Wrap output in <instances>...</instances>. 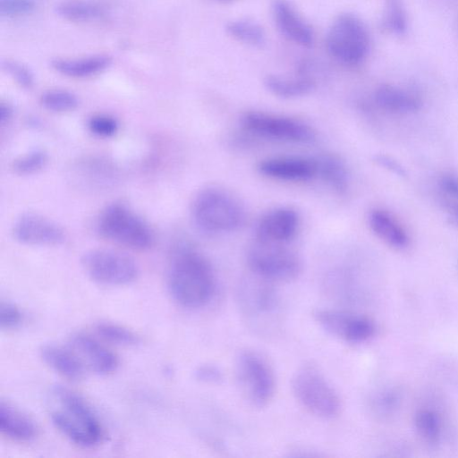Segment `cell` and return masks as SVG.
Returning <instances> with one entry per match:
<instances>
[{
	"label": "cell",
	"mask_w": 458,
	"mask_h": 458,
	"mask_svg": "<svg viewBox=\"0 0 458 458\" xmlns=\"http://www.w3.org/2000/svg\"><path fill=\"white\" fill-rule=\"evenodd\" d=\"M369 228L384 243L395 250L409 247L411 238L404 225L390 211L376 208L368 216Z\"/></svg>",
	"instance_id": "20"
},
{
	"label": "cell",
	"mask_w": 458,
	"mask_h": 458,
	"mask_svg": "<svg viewBox=\"0 0 458 458\" xmlns=\"http://www.w3.org/2000/svg\"><path fill=\"white\" fill-rule=\"evenodd\" d=\"M198 380L205 383H218L222 380L221 371L214 365H201L195 371Z\"/></svg>",
	"instance_id": "38"
},
{
	"label": "cell",
	"mask_w": 458,
	"mask_h": 458,
	"mask_svg": "<svg viewBox=\"0 0 458 458\" xmlns=\"http://www.w3.org/2000/svg\"><path fill=\"white\" fill-rule=\"evenodd\" d=\"M317 160L318 174L336 192L344 194L349 186L345 163L336 155L325 154Z\"/></svg>",
	"instance_id": "24"
},
{
	"label": "cell",
	"mask_w": 458,
	"mask_h": 458,
	"mask_svg": "<svg viewBox=\"0 0 458 458\" xmlns=\"http://www.w3.org/2000/svg\"><path fill=\"white\" fill-rule=\"evenodd\" d=\"M70 346L81 362L98 375H107L118 366V359L97 339L85 334H75L70 339Z\"/></svg>",
	"instance_id": "16"
},
{
	"label": "cell",
	"mask_w": 458,
	"mask_h": 458,
	"mask_svg": "<svg viewBox=\"0 0 458 458\" xmlns=\"http://www.w3.org/2000/svg\"><path fill=\"white\" fill-rule=\"evenodd\" d=\"M191 216L198 228L208 233L232 232L245 221V210L239 199L218 187H207L197 193Z\"/></svg>",
	"instance_id": "3"
},
{
	"label": "cell",
	"mask_w": 458,
	"mask_h": 458,
	"mask_svg": "<svg viewBox=\"0 0 458 458\" xmlns=\"http://www.w3.org/2000/svg\"><path fill=\"white\" fill-rule=\"evenodd\" d=\"M437 197L440 204L447 211L458 202V174L445 172L437 178Z\"/></svg>",
	"instance_id": "32"
},
{
	"label": "cell",
	"mask_w": 458,
	"mask_h": 458,
	"mask_svg": "<svg viewBox=\"0 0 458 458\" xmlns=\"http://www.w3.org/2000/svg\"><path fill=\"white\" fill-rule=\"evenodd\" d=\"M89 131L99 137H111L118 130V123L106 114H97L90 117L88 123Z\"/></svg>",
	"instance_id": "34"
},
{
	"label": "cell",
	"mask_w": 458,
	"mask_h": 458,
	"mask_svg": "<svg viewBox=\"0 0 458 458\" xmlns=\"http://www.w3.org/2000/svg\"><path fill=\"white\" fill-rule=\"evenodd\" d=\"M47 161V156L44 151L34 150L16 158L12 168L18 174H30L42 169Z\"/></svg>",
	"instance_id": "33"
},
{
	"label": "cell",
	"mask_w": 458,
	"mask_h": 458,
	"mask_svg": "<svg viewBox=\"0 0 458 458\" xmlns=\"http://www.w3.org/2000/svg\"><path fill=\"white\" fill-rule=\"evenodd\" d=\"M328 53L347 65H357L368 56L370 37L364 22L356 15L343 13L331 24L326 38Z\"/></svg>",
	"instance_id": "6"
},
{
	"label": "cell",
	"mask_w": 458,
	"mask_h": 458,
	"mask_svg": "<svg viewBox=\"0 0 458 458\" xmlns=\"http://www.w3.org/2000/svg\"><path fill=\"white\" fill-rule=\"evenodd\" d=\"M251 273L272 283L290 282L298 277L301 262L284 244L256 241L247 253Z\"/></svg>",
	"instance_id": "7"
},
{
	"label": "cell",
	"mask_w": 458,
	"mask_h": 458,
	"mask_svg": "<svg viewBox=\"0 0 458 458\" xmlns=\"http://www.w3.org/2000/svg\"><path fill=\"white\" fill-rule=\"evenodd\" d=\"M447 218L453 225L458 227V202L452 206L447 211Z\"/></svg>",
	"instance_id": "41"
},
{
	"label": "cell",
	"mask_w": 458,
	"mask_h": 458,
	"mask_svg": "<svg viewBox=\"0 0 458 458\" xmlns=\"http://www.w3.org/2000/svg\"><path fill=\"white\" fill-rule=\"evenodd\" d=\"M40 102L46 109L55 113L72 111L79 104L77 97L64 89H51L44 92Z\"/></svg>",
	"instance_id": "30"
},
{
	"label": "cell",
	"mask_w": 458,
	"mask_h": 458,
	"mask_svg": "<svg viewBox=\"0 0 458 458\" xmlns=\"http://www.w3.org/2000/svg\"><path fill=\"white\" fill-rule=\"evenodd\" d=\"M34 8V0H0V13L2 16H20L31 13Z\"/></svg>",
	"instance_id": "35"
},
{
	"label": "cell",
	"mask_w": 458,
	"mask_h": 458,
	"mask_svg": "<svg viewBox=\"0 0 458 458\" xmlns=\"http://www.w3.org/2000/svg\"><path fill=\"white\" fill-rule=\"evenodd\" d=\"M292 388L299 403L314 416L328 420L341 411L338 393L315 365L300 367L293 377Z\"/></svg>",
	"instance_id": "4"
},
{
	"label": "cell",
	"mask_w": 458,
	"mask_h": 458,
	"mask_svg": "<svg viewBox=\"0 0 458 458\" xmlns=\"http://www.w3.org/2000/svg\"><path fill=\"white\" fill-rule=\"evenodd\" d=\"M57 13L72 21H91L105 15L104 9L93 3L83 1H67L56 6Z\"/></svg>",
	"instance_id": "27"
},
{
	"label": "cell",
	"mask_w": 458,
	"mask_h": 458,
	"mask_svg": "<svg viewBox=\"0 0 458 458\" xmlns=\"http://www.w3.org/2000/svg\"><path fill=\"white\" fill-rule=\"evenodd\" d=\"M22 321V314L19 308L11 302H1L0 327L2 329L16 328Z\"/></svg>",
	"instance_id": "36"
},
{
	"label": "cell",
	"mask_w": 458,
	"mask_h": 458,
	"mask_svg": "<svg viewBox=\"0 0 458 458\" xmlns=\"http://www.w3.org/2000/svg\"><path fill=\"white\" fill-rule=\"evenodd\" d=\"M0 431L19 442H29L38 434L34 421L8 403H0Z\"/></svg>",
	"instance_id": "21"
},
{
	"label": "cell",
	"mask_w": 458,
	"mask_h": 458,
	"mask_svg": "<svg viewBox=\"0 0 458 458\" xmlns=\"http://www.w3.org/2000/svg\"><path fill=\"white\" fill-rule=\"evenodd\" d=\"M276 24L289 40L309 47L314 41L311 27L302 19L287 0H275L272 5Z\"/></svg>",
	"instance_id": "18"
},
{
	"label": "cell",
	"mask_w": 458,
	"mask_h": 458,
	"mask_svg": "<svg viewBox=\"0 0 458 458\" xmlns=\"http://www.w3.org/2000/svg\"><path fill=\"white\" fill-rule=\"evenodd\" d=\"M242 312L256 327L273 322L279 309V298L273 283L253 275L242 282L237 293Z\"/></svg>",
	"instance_id": "10"
},
{
	"label": "cell",
	"mask_w": 458,
	"mask_h": 458,
	"mask_svg": "<svg viewBox=\"0 0 458 458\" xmlns=\"http://www.w3.org/2000/svg\"><path fill=\"white\" fill-rule=\"evenodd\" d=\"M17 241L28 245H55L64 240V230L54 221L28 213L18 218L13 225Z\"/></svg>",
	"instance_id": "14"
},
{
	"label": "cell",
	"mask_w": 458,
	"mask_h": 458,
	"mask_svg": "<svg viewBox=\"0 0 458 458\" xmlns=\"http://www.w3.org/2000/svg\"><path fill=\"white\" fill-rule=\"evenodd\" d=\"M3 66L21 87L29 89L33 85V75L25 65L13 61H5Z\"/></svg>",
	"instance_id": "37"
},
{
	"label": "cell",
	"mask_w": 458,
	"mask_h": 458,
	"mask_svg": "<svg viewBox=\"0 0 458 458\" xmlns=\"http://www.w3.org/2000/svg\"><path fill=\"white\" fill-rule=\"evenodd\" d=\"M110 63L108 56L98 55L80 59H55L51 62V66L63 75L86 78L104 71Z\"/></svg>",
	"instance_id": "23"
},
{
	"label": "cell",
	"mask_w": 458,
	"mask_h": 458,
	"mask_svg": "<svg viewBox=\"0 0 458 458\" xmlns=\"http://www.w3.org/2000/svg\"><path fill=\"white\" fill-rule=\"evenodd\" d=\"M13 114V109L7 103L2 102L0 105V120L1 123L7 122Z\"/></svg>",
	"instance_id": "40"
},
{
	"label": "cell",
	"mask_w": 458,
	"mask_h": 458,
	"mask_svg": "<svg viewBox=\"0 0 458 458\" xmlns=\"http://www.w3.org/2000/svg\"><path fill=\"white\" fill-rule=\"evenodd\" d=\"M40 356L46 364L67 379L80 380L84 375V365L73 351L48 344L41 348Z\"/></svg>",
	"instance_id": "22"
},
{
	"label": "cell",
	"mask_w": 458,
	"mask_h": 458,
	"mask_svg": "<svg viewBox=\"0 0 458 458\" xmlns=\"http://www.w3.org/2000/svg\"><path fill=\"white\" fill-rule=\"evenodd\" d=\"M98 229L103 237L132 250H148L155 241L148 225L121 203L111 204L101 212Z\"/></svg>",
	"instance_id": "5"
},
{
	"label": "cell",
	"mask_w": 458,
	"mask_h": 458,
	"mask_svg": "<svg viewBox=\"0 0 458 458\" xmlns=\"http://www.w3.org/2000/svg\"><path fill=\"white\" fill-rule=\"evenodd\" d=\"M235 374L240 390L250 404L260 408L273 399L275 375L260 354L250 350L242 351L236 358Z\"/></svg>",
	"instance_id": "8"
},
{
	"label": "cell",
	"mask_w": 458,
	"mask_h": 458,
	"mask_svg": "<svg viewBox=\"0 0 458 458\" xmlns=\"http://www.w3.org/2000/svg\"><path fill=\"white\" fill-rule=\"evenodd\" d=\"M300 217L296 210L288 207L276 208L261 216L255 227L256 241L285 244L296 235Z\"/></svg>",
	"instance_id": "13"
},
{
	"label": "cell",
	"mask_w": 458,
	"mask_h": 458,
	"mask_svg": "<svg viewBox=\"0 0 458 458\" xmlns=\"http://www.w3.org/2000/svg\"><path fill=\"white\" fill-rule=\"evenodd\" d=\"M413 424L418 437L430 447L439 446L450 431L445 412L431 403H422L415 410Z\"/></svg>",
	"instance_id": "17"
},
{
	"label": "cell",
	"mask_w": 458,
	"mask_h": 458,
	"mask_svg": "<svg viewBox=\"0 0 458 458\" xmlns=\"http://www.w3.org/2000/svg\"><path fill=\"white\" fill-rule=\"evenodd\" d=\"M258 170L267 177L289 182L309 181L318 175L317 160L298 157L267 158L259 163Z\"/></svg>",
	"instance_id": "15"
},
{
	"label": "cell",
	"mask_w": 458,
	"mask_h": 458,
	"mask_svg": "<svg viewBox=\"0 0 458 458\" xmlns=\"http://www.w3.org/2000/svg\"><path fill=\"white\" fill-rule=\"evenodd\" d=\"M169 292L179 305L199 309L212 299L216 276L208 260L191 246H182L172 255L167 271Z\"/></svg>",
	"instance_id": "1"
},
{
	"label": "cell",
	"mask_w": 458,
	"mask_h": 458,
	"mask_svg": "<svg viewBox=\"0 0 458 458\" xmlns=\"http://www.w3.org/2000/svg\"><path fill=\"white\" fill-rule=\"evenodd\" d=\"M373 98L379 109L390 114H411L422 107L421 98L417 92L392 84L380 85Z\"/></svg>",
	"instance_id": "19"
},
{
	"label": "cell",
	"mask_w": 458,
	"mask_h": 458,
	"mask_svg": "<svg viewBox=\"0 0 458 458\" xmlns=\"http://www.w3.org/2000/svg\"><path fill=\"white\" fill-rule=\"evenodd\" d=\"M383 1L382 27L392 34L403 35L408 29V17L403 0Z\"/></svg>",
	"instance_id": "28"
},
{
	"label": "cell",
	"mask_w": 458,
	"mask_h": 458,
	"mask_svg": "<svg viewBox=\"0 0 458 458\" xmlns=\"http://www.w3.org/2000/svg\"><path fill=\"white\" fill-rule=\"evenodd\" d=\"M245 130L258 136L293 142H308L315 131L305 123L274 114L249 111L242 116Z\"/></svg>",
	"instance_id": "12"
},
{
	"label": "cell",
	"mask_w": 458,
	"mask_h": 458,
	"mask_svg": "<svg viewBox=\"0 0 458 458\" xmlns=\"http://www.w3.org/2000/svg\"><path fill=\"white\" fill-rule=\"evenodd\" d=\"M96 331L104 340L118 345L131 346L139 343V337L127 327L111 322H99Z\"/></svg>",
	"instance_id": "31"
},
{
	"label": "cell",
	"mask_w": 458,
	"mask_h": 458,
	"mask_svg": "<svg viewBox=\"0 0 458 458\" xmlns=\"http://www.w3.org/2000/svg\"><path fill=\"white\" fill-rule=\"evenodd\" d=\"M313 317L329 335L350 344H362L377 334V325L369 317L350 310L319 309Z\"/></svg>",
	"instance_id": "11"
},
{
	"label": "cell",
	"mask_w": 458,
	"mask_h": 458,
	"mask_svg": "<svg viewBox=\"0 0 458 458\" xmlns=\"http://www.w3.org/2000/svg\"><path fill=\"white\" fill-rule=\"evenodd\" d=\"M266 88L274 95L284 98L302 97L314 88V81L307 76L284 78L267 75L264 81Z\"/></svg>",
	"instance_id": "25"
},
{
	"label": "cell",
	"mask_w": 458,
	"mask_h": 458,
	"mask_svg": "<svg viewBox=\"0 0 458 458\" xmlns=\"http://www.w3.org/2000/svg\"><path fill=\"white\" fill-rule=\"evenodd\" d=\"M226 30L239 41L254 47L262 46L266 40V34L263 28L259 24L250 21H232L227 23Z\"/></svg>",
	"instance_id": "29"
},
{
	"label": "cell",
	"mask_w": 458,
	"mask_h": 458,
	"mask_svg": "<svg viewBox=\"0 0 458 458\" xmlns=\"http://www.w3.org/2000/svg\"><path fill=\"white\" fill-rule=\"evenodd\" d=\"M50 399L52 422L71 442L84 448L102 442V425L82 397L64 386H55L51 390Z\"/></svg>",
	"instance_id": "2"
},
{
	"label": "cell",
	"mask_w": 458,
	"mask_h": 458,
	"mask_svg": "<svg viewBox=\"0 0 458 458\" xmlns=\"http://www.w3.org/2000/svg\"><path fill=\"white\" fill-rule=\"evenodd\" d=\"M81 264L91 279L106 285L128 284L136 279L139 272L137 264L131 257L106 249L86 252Z\"/></svg>",
	"instance_id": "9"
},
{
	"label": "cell",
	"mask_w": 458,
	"mask_h": 458,
	"mask_svg": "<svg viewBox=\"0 0 458 458\" xmlns=\"http://www.w3.org/2000/svg\"><path fill=\"white\" fill-rule=\"evenodd\" d=\"M402 393L396 386H386L375 390L369 398V409L381 420L391 419L399 410Z\"/></svg>",
	"instance_id": "26"
},
{
	"label": "cell",
	"mask_w": 458,
	"mask_h": 458,
	"mask_svg": "<svg viewBox=\"0 0 458 458\" xmlns=\"http://www.w3.org/2000/svg\"><path fill=\"white\" fill-rule=\"evenodd\" d=\"M375 161L381 166L387 168L395 174L404 176L405 171L401 165L392 158L386 156H377Z\"/></svg>",
	"instance_id": "39"
}]
</instances>
